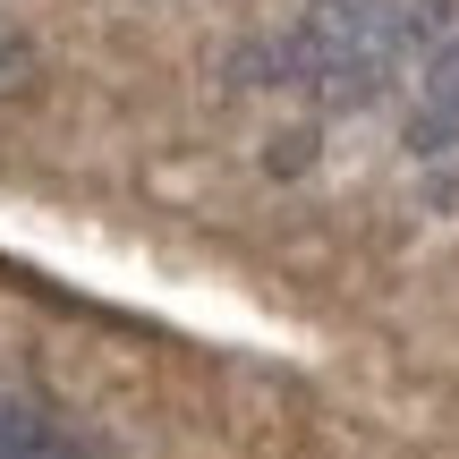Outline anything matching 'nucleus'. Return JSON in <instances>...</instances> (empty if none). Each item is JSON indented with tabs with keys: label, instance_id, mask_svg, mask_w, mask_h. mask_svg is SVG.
<instances>
[{
	"label": "nucleus",
	"instance_id": "nucleus-3",
	"mask_svg": "<svg viewBox=\"0 0 459 459\" xmlns=\"http://www.w3.org/2000/svg\"><path fill=\"white\" fill-rule=\"evenodd\" d=\"M0 459H94L60 417H43L34 400H0Z\"/></svg>",
	"mask_w": 459,
	"mask_h": 459
},
{
	"label": "nucleus",
	"instance_id": "nucleus-4",
	"mask_svg": "<svg viewBox=\"0 0 459 459\" xmlns=\"http://www.w3.org/2000/svg\"><path fill=\"white\" fill-rule=\"evenodd\" d=\"M34 77H43V68H34V43L17 26H0V102H26Z\"/></svg>",
	"mask_w": 459,
	"mask_h": 459
},
{
	"label": "nucleus",
	"instance_id": "nucleus-1",
	"mask_svg": "<svg viewBox=\"0 0 459 459\" xmlns=\"http://www.w3.org/2000/svg\"><path fill=\"white\" fill-rule=\"evenodd\" d=\"M451 34H459L451 0H307L281 77H298L324 102H375L409 51H434Z\"/></svg>",
	"mask_w": 459,
	"mask_h": 459
},
{
	"label": "nucleus",
	"instance_id": "nucleus-2",
	"mask_svg": "<svg viewBox=\"0 0 459 459\" xmlns=\"http://www.w3.org/2000/svg\"><path fill=\"white\" fill-rule=\"evenodd\" d=\"M409 153H459V34L426 51L417 111H409Z\"/></svg>",
	"mask_w": 459,
	"mask_h": 459
}]
</instances>
